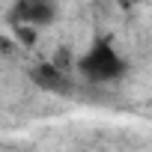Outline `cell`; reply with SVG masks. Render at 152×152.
<instances>
[{
	"label": "cell",
	"mask_w": 152,
	"mask_h": 152,
	"mask_svg": "<svg viewBox=\"0 0 152 152\" xmlns=\"http://www.w3.org/2000/svg\"><path fill=\"white\" fill-rule=\"evenodd\" d=\"M78 72L90 84H113L125 75V60L113 48V39L104 36V39H96L87 48V54L78 60Z\"/></svg>",
	"instance_id": "6da1fadb"
},
{
	"label": "cell",
	"mask_w": 152,
	"mask_h": 152,
	"mask_svg": "<svg viewBox=\"0 0 152 152\" xmlns=\"http://www.w3.org/2000/svg\"><path fill=\"white\" fill-rule=\"evenodd\" d=\"M57 18V0H15L9 9V21L18 27H48Z\"/></svg>",
	"instance_id": "7a4b0ae2"
},
{
	"label": "cell",
	"mask_w": 152,
	"mask_h": 152,
	"mask_svg": "<svg viewBox=\"0 0 152 152\" xmlns=\"http://www.w3.org/2000/svg\"><path fill=\"white\" fill-rule=\"evenodd\" d=\"M30 78H33L36 87L51 90V93H63L66 84H69L66 72H63L60 66H54V63H39V66H33V69H30Z\"/></svg>",
	"instance_id": "3957f363"
}]
</instances>
